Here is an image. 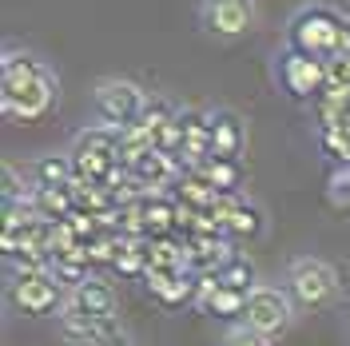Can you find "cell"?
<instances>
[{
    "label": "cell",
    "mask_w": 350,
    "mask_h": 346,
    "mask_svg": "<svg viewBox=\"0 0 350 346\" xmlns=\"http://www.w3.org/2000/svg\"><path fill=\"white\" fill-rule=\"evenodd\" d=\"M291 32V48H299L306 56H314V60H338L342 56V40H347V28L350 24L338 16V12H330V8H303V12H295V21L286 24Z\"/></svg>",
    "instance_id": "6da1fadb"
},
{
    "label": "cell",
    "mask_w": 350,
    "mask_h": 346,
    "mask_svg": "<svg viewBox=\"0 0 350 346\" xmlns=\"http://www.w3.org/2000/svg\"><path fill=\"white\" fill-rule=\"evenodd\" d=\"M283 287H286V295L295 299V306H303V310H323V306H330L338 299V271H334L327 259L303 255V259H291Z\"/></svg>",
    "instance_id": "7a4b0ae2"
},
{
    "label": "cell",
    "mask_w": 350,
    "mask_h": 346,
    "mask_svg": "<svg viewBox=\"0 0 350 346\" xmlns=\"http://www.w3.org/2000/svg\"><path fill=\"white\" fill-rule=\"evenodd\" d=\"M243 323L251 330H259L267 338H279L291 330L295 323V299L286 295V287H271V282H259L247 291V310H243Z\"/></svg>",
    "instance_id": "3957f363"
},
{
    "label": "cell",
    "mask_w": 350,
    "mask_h": 346,
    "mask_svg": "<svg viewBox=\"0 0 350 346\" xmlns=\"http://www.w3.org/2000/svg\"><path fill=\"white\" fill-rule=\"evenodd\" d=\"M96 116L111 124V128H128L135 124L144 108H148V96H144V88L131 84V80H100L96 84Z\"/></svg>",
    "instance_id": "277c9868"
},
{
    "label": "cell",
    "mask_w": 350,
    "mask_h": 346,
    "mask_svg": "<svg viewBox=\"0 0 350 346\" xmlns=\"http://www.w3.org/2000/svg\"><path fill=\"white\" fill-rule=\"evenodd\" d=\"M56 100H60V84H56V76L44 68L36 80H28L24 88L16 92H4L0 96V108L8 120H24V124H32V120H44L48 111L56 108Z\"/></svg>",
    "instance_id": "5b68a950"
},
{
    "label": "cell",
    "mask_w": 350,
    "mask_h": 346,
    "mask_svg": "<svg viewBox=\"0 0 350 346\" xmlns=\"http://www.w3.org/2000/svg\"><path fill=\"white\" fill-rule=\"evenodd\" d=\"M199 24L219 40L247 36L255 28V0H199Z\"/></svg>",
    "instance_id": "8992f818"
},
{
    "label": "cell",
    "mask_w": 350,
    "mask_h": 346,
    "mask_svg": "<svg viewBox=\"0 0 350 346\" xmlns=\"http://www.w3.org/2000/svg\"><path fill=\"white\" fill-rule=\"evenodd\" d=\"M330 80V64L327 60H314L299 48H291L279 56V84L295 96V100H310V96H323V88Z\"/></svg>",
    "instance_id": "52a82bcc"
},
{
    "label": "cell",
    "mask_w": 350,
    "mask_h": 346,
    "mask_svg": "<svg viewBox=\"0 0 350 346\" xmlns=\"http://www.w3.org/2000/svg\"><path fill=\"white\" fill-rule=\"evenodd\" d=\"M60 315H76V319H92V323H100V319H116V291H111V282H104V279L92 275L88 282H80L76 291H68L64 295Z\"/></svg>",
    "instance_id": "ba28073f"
},
{
    "label": "cell",
    "mask_w": 350,
    "mask_h": 346,
    "mask_svg": "<svg viewBox=\"0 0 350 346\" xmlns=\"http://www.w3.org/2000/svg\"><path fill=\"white\" fill-rule=\"evenodd\" d=\"M64 287L56 282L52 271H44V275H28V279H16L12 282V303L21 306L24 315H48V310H60L64 306Z\"/></svg>",
    "instance_id": "9c48e42d"
},
{
    "label": "cell",
    "mask_w": 350,
    "mask_h": 346,
    "mask_svg": "<svg viewBox=\"0 0 350 346\" xmlns=\"http://www.w3.org/2000/svg\"><path fill=\"white\" fill-rule=\"evenodd\" d=\"M243 144H247V131H243L239 116L231 108L211 111V159H235L239 163Z\"/></svg>",
    "instance_id": "30bf717a"
},
{
    "label": "cell",
    "mask_w": 350,
    "mask_h": 346,
    "mask_svg": "<svg viewBox=\"0 0 350 346\" xmlns=\"http://www.w3.org/2000/svg\"><path fill=\"white\" fill-rule=\"evenodd\" d=\"M148 291H152L159 303H187L191 295H199V287H196V275H187V271H155V267H148Z\"/></svg>",
    "instance_id": "8fae6325"
},
{
    "label": "cell",
    "mask_w": 350,
    "mask_h": 346,
    "mask_svg": "<svg viewBox=\"0 0 350 346\" xmlns=\"http://www.w3.org/2000/svg\"><path fill=\"white\" fill-rule=\"evenodd\" d=\"M128 175L135 179V183H144L148 191H159L163 183H172V179H179V163H175V155H167V152H148L144 159H135L128 168Z\"/></svg>",
    "instance_id": "7c38bea8"
},
{
    "label": "cell",
    "mask_w": 350,
    "mask_h": 346,
    "mask_svg": "<svg viewBox=\"0 0 350 346\" xmlns=\"http://www.w3.org/2000/svg\"><path fill=\"white\" fill-rule=\"evenodd\" d=\"M196 299H199V306H203L207 315H215V319H243V310H247V295L223 287L219 279H215V287H199Z\"/></svg>",
    "instance_id": "4fadbf2b"
},
{
    "label": "cell",
    "mask_w": 350,
    "mask_h": 346,
    "mask_svg": "<svg viewBox=\"0 0 350 346\" xmlns=\"http://www.w3.org/2000/svg\"><path fill=\"white\" fill-rule=\"evenodd\" d=\"M32 211L48 223H64L72 211H76V195L72 187H32Z\"/></svg>",
    "instance_id": "5bb4252c"
},
{
    "label": "cell",
    "mask_w": 350,
    "mask_h": 346,
    "mask_svg": "<svg viewBox=\"0 0 350 346\" xmlns=\"http://www.w3.org/2000/svg\"><path fill=\"white\" fill-rule=\"evenodd\" d=\"M76 179V163H72V152L64 155H40L32 163V187H72Z\"/></svg>",
    "instance_id": "9a60e30c"
},
{
    "label": "cell",
    "mask_w": 350,
    "mask_h": 346,
    "mask_svg": "<svg viewBox=\"0 0 350 346\" xmlns=\"http://www.w3.org/2000/svg\"><path fill=\"white\" fill-rule=\"evenodd\" d=\"M196 175H203L219 195H227V191L239 187V163H235V159H207V163L196 168Z\"/></svg>",
    "instance_id": "2e32d148"
},
{
    "label": "cell",
    "mask_w": 350,
    "mask_h": 346,
    "mask_svg": "<svg viewBox=\"0 0 350 346\" xmlns=\"http://www.w3.org/2000/svg\"><path fill=\"white\" fill-rule=\"evenodd\" d=\"M262 231V211L251 203V199H239V207L231 211V219H227V235L235 239H255Z\"/></svg>",
    "instance_id": "e0dca14e"
},
{
    "label": "cell",
    "mask_w": 350,
    "mask_h": 346,
    "mask_svg": "<svg viewBox=\"0 0 350 346\" xmlns=\"http://www.w3.org/2000/svg\"><path fill=\"white\" fill-rule=\"evenodd\" d=\"M215 279L223 282V287H231V291H243V295H247L251 287H259V282H255V263L247 259V255H235V259L215 275Z\"/></svg>",
    "instance_id": "ac0fdd59"
},
{
    "label": "cell",
    "mask_w": 350,
    "mask_h": 346,
    "mask_svg": "<svg viewBox=\"0 0 350 346\" xmlns=\"http://www.w3.org/2000/svg\"><path fill=\"white\" fill-rule=\"evenodd\" d=\"M327 203L330 207H350V168H334L327 175Z\"/></svg>",
    "instance_id": "d6986e66"
},
{
    "label": "cell",
    "mask_w": 350,
    "mask_h": 346,
    "mask_svg": "<svg viewBox=\"0 0 350 346\" xmlns=\"http://www.w3.org/2000/svg\"><path fill=\"white\" fill-rule=\"evenodd\" d=\"M4 203H28L32 199V187L24 183V175H21V168L16 163H4Z\"/></svg>",
    "instance_id": "ffe728a7"
},
{
    "label": "cell",
    "mask_w": 350,
    "mask_h": 346,
    "mask_svg": "<svg viewBox=\"0 0 350 346\" xmlns=\"http://www.w3.org/2000/svg\"><path fill=\"white\" fill-rule=\"evenodd\" d=\"M175 116H179V111H172L163 100H148V108H144V116H139L135 124H144V128L152 131V139H155V131H163V128L175 120Z\"/></svg>",
    "instance_id": "44dd1931"
},
{
    "label": "cell",
    "mask_w": 350,
    "mask_h": 346,
    "mask_svg": "<svg viewBox=\"0 0 350 346\" xmlns=\"http://www.w3.org/2000/svg\"><path fill=\"white\" fill-rule=\"evenodd\" d=\"M275 338H267L259 330H251L247 323H235L227 334H223V346H271Z\"/></svg>",
    "instance_id": "7402d4cb"
}]
</instances>
